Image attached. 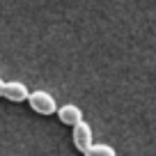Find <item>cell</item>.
I'll return each mask as SVG.
<instances>
[{"mask_svg": "<svg viewBox=\"0 0 156 156\" xmlns=\"http://www.w3.org/2000/svg\"><path fill=\"white\" fill-rule=\"evenodd\" d=\"M25 101H28L30 108H32L34 112H39V115H53V112L58 110V103H55L53 94H48L46 90L28 92V99H25Z\"/></svg>", "mask_w": 156, "mask_h": 156, "instance_id": "obj_1", "label": "cell"}, {"mask_svg": "<svg viewBox=\"0 0 156 156\" xmlns=\"http://www.w3.org/2000/svg\"><path fill=\"white\" fill-rule=\"evenodd\" d=\"M73 145H76V149L80 151V154L92 145V129H90V124L83 122V119L78 124H73Z\"/></svg>", "mask_w": 156, "mask_h": 156, "instance_id": "obj_2", "label": "cell"}, {"mask_svg": "<svg viewBox=\"0 0 156 156\" xmlns=\"http://www.w3.org/2000/svg\"><path fill=\"white\" fill-rule=\"evenodd\" d=\"M83 154L85 156H117V151H115V147H110V145H94L92 142Z\"/></svg>", "mask_w": 156, "mask_h": 156, "instance_id": "obj_5", "label": "cell"}, {"mask_svg": "<svg viewBox=\"0 0 156 156\" xmlns=\"http://www.w3.org/2000/svg\"><path fill=\"white\" fill-rule=\"evenodd\" d=\"M2 97L14 101V103H21V101L28 99V87H25V83H21V80H12V83H5Z\"/></svg>", "mask_w": 156, "mask_h": 156, "instance_id": "obj_4", "label": "cell"}, {"mask_svg": "<svg viewBox=\"0 0 156 156\" xmlns=\"http://www.w3.org/2000/svg\"><path fill=\"white\" fill-rule=\"evenodd\" d=\"M2 87H5V80L0 78V97H2Z\"/></svg>", "mask_w": 156, "mask_h": 156, "instance_id": "obj_6", "label": "cell"}, {"mask_svg": "<svg viewBox=\"0 0 156 156\" xmlns=\"http://www.w3.org/2000/svg\"><path fill=\"white\" fill-rule=\"evenodd\" d=\"M55 112H58L60 122H62L64 126H73V124H78L83 119V110H80V106H76V103H64V106L58 108Z\"/></svg>", "mask_w": 156, "mask_h": 156, "instance_id": "obj_3", "label": "cell"}]
</instances>
